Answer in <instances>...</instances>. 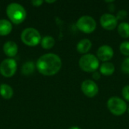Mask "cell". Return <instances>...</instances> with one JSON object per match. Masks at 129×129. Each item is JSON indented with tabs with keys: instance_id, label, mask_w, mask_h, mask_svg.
<instances>
[{
	"instance_id": "5",
	"label": "cell",
	"mask_w": 129,
	"mask_h": 129,
	"mask_svg": "<svg viewBox=\"0 0 129 129\" xmlns=\"http://www.w3.org/2000/svg\"><path fill=\"white\" fill-rule=\"evenodd\" d=\"M20 39L25 45L33 47L41 42L42 36L36 29L28 27L23 30L20 35Z\"/></svg>"
},
{
	"instance_id": "12",
	"label": "cell",
	"mask_w": 129,
	"mask_h": 129,
	"mask_svg": "<svg viewBox=\"0 0 129 129\" xmlns=\"http://www.w3.org/2000/svg\"><path fill=\"white\" fill-rule=\"evenodd\" d=\"M92 42L88 39H81L76 45V50L79 53L82 54H86L91 48Z\"/></svg>"
},
{
	"instance_id": "19",
	"label": "cell",
	"mask_w": 129,
	"mask_h": 129,
	"mask_svg": "<svg viewBox=\"0 0 129 129\" xmlns=\"http://www.w3.org/2000/svg\"><path fill=\"white\" fill-rule=\"evenodd\" d=\"M120 52L124 55L129 57V41H125L119 45Z\"/></svg>"
},
{
	"instance_id": "26",
	"label": "cell",
	"mask_w": 129,
	"mask_h": 129,
	"mask_svg": "<svg viewBox=\"0 0 129 129\" xmlns=\"http://www.w3.org/2000/svg\"><path fill=\"white\" fill-rule=\"evenodd\" d=\"M56 1L55 0H52V1H48V0H46L45 1V2H47V3H54V2H55Z\"/></svg>"
},
{
	"instance_id": "13",
	"label": "cell",
	"mask_w": 129,
	"mask_h": 129,
	"mask_svg": "<svg viewBox=\"0 0 129 129\" xmlns=\"http://www.w3.org/2000/svg\"><path fill=\"white\" fill-rule=\"evenodd\" d=\"M115 66L111 62H104L99 67V72L101 75L105 76H110L115 72Z\"/></svg>"
},
{
	"instance_id": "9",
	"label": "cell",
	"mask_w": 129,
	"mask_h": 129,
	"mask_svg": "<svg viewBox=\"0 0 129 129\" xmlns=\"http://www.w3.org/2000/svg\"><path fill=\"white\" fill-rule=\"evenodd\" d=\"M82 93L88 98H94L99 92V88L97 83L91 79L84 80L81 85Z\"/></svg>"
},
{
	"instance_id": "23",
	"label": "cell",
	"mask_w": 129,
	"mask_h": 129,
	"mask_svg": "<svg viewBox=\"0 0 129 129\" xmlns=\"http://www.w3.org/2000/svg\"><path fill=\"white\" fill-rule=\"evenodd\" d=\"M43 2H43L42 0H33V1L31 2L32 5H33V6H35V7H39L41 5H42Z\"/></svg>"
},
{
	"instance_id": "7",
	"label": "cell",
	"mask_w": 129,
	"mask_h": 129,
	"mask_svg": "<svg viewBox=\"0 0 129 129\" xmlns=\"http://www.w3.org/2000/svg\"><path fill=\"white\" fill-rule=\"evenodd\" d=\"M17 62L12 58H7L0 63V73L6 78L13 76L17 71Z\"/></svg>"
},
{
	"instance_id": "8",
	"label": "cell",
	"mask_w": 129,
	"mask_h": 129,
	"mask_svg": "<svg viewBox=\"0 0 129 129\" xmlns=\"http://www.w3.org/2000/svg\"><path fill=\"white\" fill-rule=\"evenodd\" d=\"M101 26L106 30L112 31L118 26V20L115 15L110 13H105L100 18Z\"/></svg>"
},
{
	"instance_id": "21",
	"label": "cell",
	"mask_w": 129,
	"mask_h": 129,
	"mask_svg": "<svg viewBox=\"0 0 129 129\" xmlns=\"http://www.w3.org/2000/svg\"><path fill=\"white\" fill-rule=\"evenodd\" d=\"M128 11L126 10H124V9H122L120 11H119L116 15V18L118 20H123L125 19H126V17H128Z\"/></svg>"
},
{
	"instance_id": "6",
	"label": "cell",
	"mask_w": 129,
	"mask_h": 129,
	"mask_svg": "<svg viewBox=\"0 0 129 129\" xmlns=\"http://www.w3.org/2000/svg\"><path fill=\"white\" fill-rule=\"evenodd\" d=\"M77 29L84 33H91L95 31L97 28V22L94 17L89 15H83L80 17L76 21Z\"/></svg>"
},
{
	"instance_id": "1",
	"label": "cell",
	"mask_w": 129,
	"mask_h": 129,
	"mask_svg": "<svg viewBox=\"0 0 129 129\" xmlns=\"http://www.w3.org/2000/svg\"><path fill=\"white\" fill-rule=\"evenodd\" d=\"M62 60L60 57L53 53H48L42 55L36 61L37 70L44 76H54L61 69Z\"/></svg>"
},
{
	"instance_id": "2",
	"label": "cell",
	"mask_w": 129,
	"mask_h": 129,
	"mask_svg": "<svg viewBox=\"0 0 129 129\" xmlns=\"http://www.w3.org/2000/svg\"><path fill=\"white\" fill-rule=\"evenodd\" d=\"M6 14L11 22L18 25L22 23L26 17V9L20 4L12 2L6 8Z\"/></svg>"
},
{
	"instance_id": "17",
	"label": "cell",
	"mask_w": 129,
	"mask_h": 129,
	"mask_svg": "<svg viewBox=\"0 0 129 129\" xmlns=\"http://www.w3.org/2000/svg\"><path fill=\"white\" fill-rule=\"evenodd\" d=\"M117 30L119 36L124 39L129 38V23L122 22L117 26Z\"/></svg>"
},
{
	"instance_id": "11",
	"label": "cell",
	"mask_w": 129,
	"mask_h": 129,
	"mask_svg": "<svg viewBox=\"0 0 129 129\" xmlns=\"http://www.w3.org/2000/svg\"><path fill=\"white\" fill-rule=\"evenodd\" d=\"M3 51L9 57H14L18 52V46L13 41H8L3 45Z\"/></svg>"
},
{
	"instance_id": "15",
	"label": "cell",
	"mask_w": 129,
	"mask_h": 129,
	"mask_svg": "<svg viewBox=\"0 0 129 129\" xmlns=\"http://www.w3.org/2000/svg\"><path fill=\"white\" fill-rule=\"evenodd\" d=\"M14 91L13 88L8 84L0 85V95L4 99L8 100L13 97Z\"/></svg>"
},
{
	"instance_id": "16",
	"label": "cell",
	"mask_w": 129,
	"mask_h": 129,
	"mask_svg": "<svg viewBox=\"0 0 129 129\" xmlns=\"http://www.w3.org/2000/svg\"><path fill=\"white\" fill-rule=\"evenodd\" d=\"M40 44L44 49H51L55 45V39L51 36H45L42 38Z\"/></svg>"
},
{
	"instance_id": "25",
	"label": "cell",
	"mask_w": 129,
	"mask_h": 129,
	"mask_svg": "<svg viewBox=\"0 0 129 129\" xmlns=\"http://www.w3.org/2000/svg\"><path fill=\"white\" fill-rule=\"evenodd\" d=\"M69 129H82V128H79L78 126H73V127H70Z\"/></svg>"
},
{
	"instance_id": "14",
	"label": "cell",
	"mask_w": 129,
	"mask_h": 129,
	"mask_svg": "<svg viewBox=\"0 0 129 129\" xmlns=\"http://www.w3.org/2000/svg\"><path fill=\"white\" fill-rule=\"evenodd\" d=\"M12 30L11 23L5 19L0 20V36H4L8 35Z\"/></svg>"
},
{
	"instance_id": "24",
	"label": "cell",
	"mask_w": 129,
	"mask_h": 129,
	"mask_svg": "<svg viewBox=\"0 0 129 129\" xmlns=\"http://www.w3.org/2000/svg\"><path fill=\"white\" fill-rule=\"evenodd\" d=\"M101 73L100 72H98V71H95L92 73V78L94 79V80H99L100 78H101Z\"/></svg>"
},
{
	"instance_id": "27",
	"label": "cell",
	"mask_w": 129,
	"mask_h": 129,
	"mask_svg": "<svg viewBox=\"0 0 129 129\" xmlns=\"http://www.w3.org/2000/svg\"><path fill=\"white\" fill-rule=\"evenodd\" d=\"M128 112V113H129V107H128V110H127Z\"/></svg>"
},
{
	"instance_id": "22",
	"label": "cell",
	"mask_w": 129,
	"mask_h": 129,
	"mask_svg": "<svg viewBox=\"0 0 129 129\" xmlns=\"http://www.w3.org/2000/svg\"><path fill=\"white\" fill-rule=\"evenodd\" d=\"M122 95L125 101H129V85H126L123 87L122 89Z\"/></svg>"
},
{
	"instance_id": "4",
	"label": "cell",
	"mask_w": 129,
	"mask_h": 129,
	"mask_svg": "<svg viewBox=\"0 0 129 129\" xmlns=\"http://www.w3.org/2000/svg\"><path fill=\"white\" fill-rule=\"evenodd\" d=\"M107 106L109 111L114 116H122L128 110V105L126 102L121 98L111 97L107 102Z\"/></svg>"
},
{
	"instance_id": "10",
	"label": "cell",
	"mask_w": 129,
	"mask_h": 129,
	"mask_svg": "<svg viewBox=\"0 0 129 129\" xmlns=\"http://www.w3.org/2000/svg\"><path fill=\"white\" fill-rule=\"evenodd\" d=\"M96 54L99 60H101L104 63L109 62V60H110L113 57L114 51L111 46L108 45H104L98 48Z\"/></svg>"
},
{
	"instance_id": "3",
	"label": "cell",
	"mask_w": 129,
	"mask_h": 129,
	"mask_svg": "<svg viewBox=\"0 0 129 129\" xmlns=\"http://www.w3.org/2000/svg\"><path fill=\"white\" fill-rule=\"evenodd\" d=\"M79 66L82 71L93 73L99 68L100 63L97 56L92 54H86L79 58Z\"/></svg>"
},
{
	"instance_id": "18",
	"label": "cell",
	"mask_w": 129,
	"mask_h": 129,
	"mask_svg": "<svg viewBox=\"0 0 129 129\" xmlns=\"http://www.w3.org/2000/svg\"><path fill=\"white\" fill-rule=\"evenodd\" d=\"M35 67H36L35 64L33 62L29 61V62L25 63L22 66V67H21V72H22V73L23 75L28 76V75L32 74L34 72Z\"/></svg>"
},
{
	"instance_id": "20",
	"label": "cell",
	"mask_w": 129,
	"mask_h": 129,
	"mask_svg": "<svg viewBox=\"0 0 129 129\" xmlns=\"http://www.w3.org/2000/svg\"><path fill=\"white\" fill-rule=\"evenodd\" d=\"M121 70L124 73L129 74V57H126L123 60V62L121 65Z\"/></svg>"
}]
</instances>
